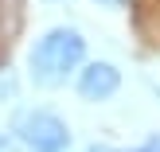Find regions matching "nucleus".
<instances>
[{"mask_svg":"<svg viewBox=\"0 0 160 152\" xmlns=\"http://www.w3.org/2000/svg\"><path fill=\"white\" fill-rule=\"evenodd\" d=\"M86 55V39L78 35L74 27H51L28 55V70L31 82L43 86V90H55V86L67 82V74L82 62Z\"/></svg>","mask_w":160,"mask_h":152,"instance_id":"nucleus-1","label":"nucleus"},{"mask_svg":"<svg viewBox=\"0 0 160 152\" xmlns=\"http://www.w3.org/2000/svg\"><path fill=\"white\" fill-rule=\"evenodd\" d=\"M16 137L28 152H67L70 148V129L62 117L51 109H23L16 121Z\"/></svg>","mask_w":160,"mask_h":152,"instance_id":"nucleus-2","label":"nucleus"},{"mask_svg":"<svg viewBox=\"0 0 160 152\" xmlns=\"http://www.w3.org/2000/svg\"><path fill=\"white\" fill-rule=\"evenodd\" d=\"M117 86H121V70H117L113 62H90V66L78 70V94H82L86 101L113 98Z\"/></svg>","mask_w":160,"mask_h":152,"instance_id":"nucleus-3","label":"nucleus"},{"mask_svg":"<svg viewBox=\"0 0 160 152\" xmlns=\"http://www.w3.org/2000/svg\"><path fill=\"white\" fill-rule=\"evenodd\" d=\"M16 98V82H12V74H0V101H12Z\"/></svg>","mask_w":160,"mask_h":152,"instance_id":"nucleus-4","label":"nucleus"},{"mask_svg":"<svg viewBox=\"0 0 160 152\" xmlns=\"http://www.w3.org/2000/svg\"><path fill=\"white\" fill-rule=\"evenodd\" d=\"M148 82H152V90L160 94V59L152 62V66H148Z\"/></svg>","mask_w":160,"mask_h":152,"instance_id":"nucleus-5","label":"nucleus"},{"mask_svg":"<svg viewBox=\"0 0 160 152\" xmlns=\"http://www.w3.org/2000/svg\"><path fill=\"white\" fill-rule=\"evenodd\" d=\"M133 152H160V133H156V137H148L145 145H141V148H133Z\"/></svg>","mask_w":160,"mask_h":152,"instance_id":"nucleus-6","label":"nucleus"},{"mask_svg":"<svg viewBox=\"0 0 160 152\" xmlns=\"http://www.w3.org/2000/svg\"><path fill=\"white\" fill-rule=\"evenodd\" d=\"M0 152H16V140L12 137H0Z\"/></svg>","mask_w":160,"mask_h":152,"instance_id":"nucleus-7","label":"nucleus"},{"mask_svg":"<svg viewBox=\"0 0 160 152\" xmlns=\"http://www.w3.org/2000/svg\"><path fill=\"white\" fill-rule=\"evenodd\" d=\"M86 152H117V148H109V145H90Z\"/></svg>","mask_w":160,"mask_h":152,"instance_id":"nucleus-8","label":"nucleus"},{"mask_svg":"<svg viewBox=\"0 0 160 152\" xmlns=\"http://www.w3.org/2000/svg\"><path fill=\"white\" fill-rule=\"evenodd\" d=\"M102 4H109V8H117V4H125V0H102Z\"/></svg>","mask_w":160,"mask_h":152,"instance_id":"nucleus-9","label":"nucleus"}]
</instances>
